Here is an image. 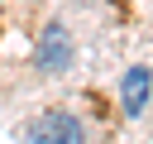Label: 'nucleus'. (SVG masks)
<instances>
[{"label": "nucleus", "instance_id": "nucleus-1", "mask_svg": "<svg viewBox=\"0 0 153 144\" xmlns=\"http://www.w3.org/2000/svg\"><path fill=\"white\" fill-rule=\"evenodd\" d=\"M24 144H81V125L67 110H43L24 130Z\"/></svg>", "mask_w": 153, "mask_h": 144}, {"label": "nucleus", "instance_id": "nucleus-2", "mask_svg": "<svg viewBox=\"0 0 153 144\" xmlns=\"http://www.w3.org/2000/svg\"><path fill=\"white\" fill-rule=\"evenodd\" d=\"M148 91H153V77H148V67H129V72H124V82H120L124 115H139V110L148 106Z\"/></svg>", "mask_w": 153, "mask_h": 144}, {"label": "nucleus", "instance_id": "nucleus-3", "mask_svg": "<svg viewBox=\"0 0 153 144\" xmlns=\"http://www.w3.org/2000/svg\"><path fill=\"white\" fill-rule=\"evenodd\" d=\"M67 53H72V43H67V34L53 24V29H43V43H38V67L43 72H62L67 67Z\"/></svg>", "mask_w": 153, "mask_h": 144}]
</instances>
